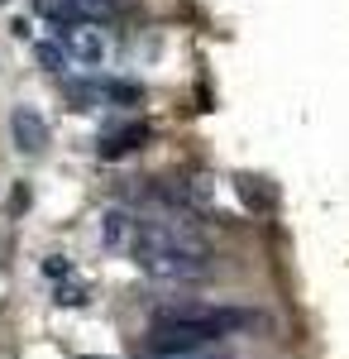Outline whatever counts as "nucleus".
I'll return each mask as SVG.
<instances>
[{"label": "nucleus", "instance_id": "1", "mask_svg": "<svg viewBox=\"0 0 349 359\" xmlns=\"http://www.w3.org/2000/svg\"><path fill=\"white\" fill-rule=\"evenodd\" d=\"M254 326H264V311H254V306H158L149 321V335H144V350H149V359H201L215 340L254 331Z\"/></svg>", "mask_w": 349, "mask_h": 359}, {"label": "nucleus", "instance_id": "2", "mask_svg": "<svg viewBox=\"0 0 349 359\" xmlns=\"http://www.w3.org/2000/svg\"><path fill=\"white\" fill-rule=\"evenodd\" d=\"M130 259L139 273L167 278V283H196L215 269V249L187 221H135Z\"/></svg>", "mask_w": 349, "mask_h": 359}, {"label": "nucleus", "instance_id": "3", "mask_svg": "<svg viewBox=\"0 0 349 359\" xmlns=\"http://www.w3.org/2000/svg\"><path fill=\"white\" fill-rule=\"evenodd\" d=\"M57 48L72 62H81V67H96L106 57V29L96 25V20H77V25L57 29Z\"/></svg>", "mask_w": 349, "mask_h": 359}, {"label": "nucleus", "instance_id": "4", "mask_svg": "<svg viewBox=\"0 0 349 359\" xmlns=\"http://www.w3.org/2000/svg\"><path fill=\"white\" fill-rule=\"evenodd\" d=\"M144 144H153V125L149 120H110L101 139H96V154L101 158H125V154H135Z\"/></svg>", "mask_w": 349, "mask_h": 359}, {"label": "nucleus", "instance_id": "5", "mask_svg": "<svg viewBox=\"0 0 349 359\" xmlns=\"http://www.w3.org/2000/svg\"><path fill=\"white\" fill-rule=\"evenodd\" d=\"M10 135L20 154H43L48 149V120L34 111V106H15L10 111Z\"/></svg>", "mask_w": 349, "mask_h": 359}, {"label": "nucleus", "instance_id": "6", "mask_svg": "<svg viewBox=\"0 0 349 359\" xmlns=\"http://www.w3.org/2000/svg\"><path fill=\"white\" fill-rule=\"evenodd\" d=\"M96 91H101V106H144V86L125 77H101Z\"/></svg>", "mask_w": 349, "mask_h": 359}, {"label": "nucleus", "instance_id": "7", "mask_svg": "<svg viewBox=\"0 0 349 359\" xmlns=\"http://www.w3.org/2000/svg\"><path fill=\"white\" fill-rule=\"evenodd\" d=\"M135 240V221L125 216V211H106L101 216V245L106 249H130Z\"/></svg>", "mask_w": 349, "mask_h": 359}, {"label": "nucleus", "instance_id": "8", "mask_svg": "<svg viewBox=\"0 0 349 359\" xmlns=\"http://www.w3.org/2000/svg\"><path fill=\"white\" fill-rule=\"evenodd\" d=\"M34 57H39L43 72H62V67H67V62H62V48H57V43H43V39L34 43Z\"/></svg>", "mask_w": 349, "mask_h": 359}, {"label": "nucleus", "instance_id": "9", "mask_svg": "<svg viewBox=\"0 0 349 359\" xmlns=\"http://www.w3.org/2000/svg\"><path fill=\"white\" fill-rule=\"evenodd\" d=\"M72 5H77L86 20H101V15H110V10H115V0H72Z\"/></svg>", "mask_w": 349, "mask_h": 359}, {"label": "nucleus", "instance_id": "10", "mask_svg": "<svg viewBox=\"0 0 349 359\" xmlns=\"http://www.w3.org/2000/svg\"><path fill=\"white\" fill-rule=\"evenodd\" d=\"M57 302H62V306H81V302H86V287H81V283H77V287H72V283L57 287Z\"/></svg>", "mask_w": 349, "mask_h": 359}, {"label": "nucleus", "instance_id": "11", "mask_svg": "<svg viewBox=\"0 0 349 359\" xmlns=\"http://www.w3.org/2000/svg\"><path fill=\"white\" fill-rule=\"evenodd\" d=\"M43 273H48V278H67V273H72V264H67L62 254H48V264H43Z\"/></svg>", "mask_w": 349, "mask_h": 359}, {"label": "nucleus", "instance_id": "12", "mask_svg": "<svg viewBox=\"0 0 349 359\" xmlns=\"http://www.w3.org/2000/svg\"><path fill=\"white\" fill-rule=\"evenodd\" d=\"M0 5H10V0H0Z\"/></svg>", "mask_w": 349, "mask_h": 359}]
</instances>
